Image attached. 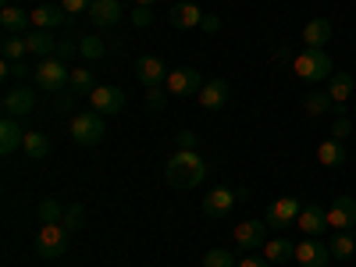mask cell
Here are the masks:
<instances>
[{"label":"cell","mask_w":356,"mask_h":267,"mask_svg":"<svg viewBox=\"0 0 356 267\" xmlns=\"http://www.w3.org/2000/svg\"><path fill=\"white\" fill-rule=\"evenodd\" d=\"M207 178V164L196 150H175V157H168L164 164V182L171 189H196Z\"/></svg>","instance_id":"obj_1"},{"label":"cell","mask_w":356,"mask_h":267,"mask_svg":"<svg viewBox=\"0 0 356 267\" xmlns=\"http://www.w3.org/2000/svg\"><path fill=\"white\" fill-rule=\"evenodd\" d=\"M68 239H72V232L61 221H57V225H43L36 232V253L43 260H57V257L68 253Z\"/></svg>","instance_id":"obj_2"},{"label":"cell","mask_w":356,"mask_h":267,"mask_svg":"<svg viewBox=\"0 0 356 267\" xmlns=\"http://www.w3.org/2000/svg\"><path fill=\"white\" fill-rule=\"evenodd\" d=\"M296 75L307 79V82H321V79H332V57L328 50H303L300 57H296Z\"/></svg>","instance_id":"obj_3"},{"label":"cell","mask_w":356,"mask_h":267,"mask_svg":"<svg viewBox=\"0 0 356 267\" xmlns=\"http://www.w3.org/2000/svg\"><path fill=\"white\" fill-rule=\"evenodd\" d=\"M72 136H75L79 146H97V143L107 136L104 114H97V111H79V114L72 118Z\"/></svg>","instance_id":"obj_4"},{"label":"cell","mask_w":356,"mask_h":267,"mask_svg":"<svg viewBox=\"0 0 356 267\" xmlns=\"http://www.w3.org/2000/svg\"><path fill=\"white\" fill-rule=\"evenodd\" d=\"M72 82V72L65 61H57V57H43L40 68H36V86L47 89V93H61V89Z\"/></svg>","instance_id":"obj_5"},{"label":"cell","mask_w":356,"mask_h":267,"mask_svg":"<svg viewBox=\"0 0 356 267\" xmlns=\"http://www.w3.org/2000/svg\"><path fill=\"white\" fill-rule=\"evenodd\" d=\"M203 82H207V79H203L196 68H175V72L168 75L164 89H168L171 97H200Z\"/></svg>","instance_id":"obj_6"},{"label":"cell","mask_w":356,"mask_h":267,"mask_svg":"<svg viewBox=\"0 0 356 267\" xmlns=\"http://www.w3.org/2000/svg\"><path fill=\"white\" fill-rule=\"evenodd\" d=\"M300 211H303V203L296 200V196H282V200H275L271 207H267V214H264V221H267V228H289V225H296V218H300Z\"/></svg>","instance_id":"obj_7"},{"label":"cell","mask_w":356,"mask_h":267,"mask_svg":"<svg viewBox=\"0 0 356 267\" xmlns=\"http://www.w3.org/2000/svg\"><path fill=\"white\" fill-rule=\"evenodd\" d=\"M239 203L235 200V189H225V186H218V189H211L203 196V203H200V211L211 218V221H221V218H228L232 214V207Z\"/></svg>","instance_id":"obj_8"},{"label":"cell","mask_w":356,"mask_h":267,"mask_svg":"<svg viewBox=\"0 0 356 267\" xmlns=\"http://www.w3.org/2000/svg\"><path fill=\"white\" fill-rule=\"evenodd\" d=\"M4 118H29L36 111V93L29 86H15V89H8L4 93Z\"/></svg>","instance_id":"obj_9"},{"label":"cell","mask_w":356,"mask_h":267,"mask_svg":"<svg viewBox=\"0 0 356 267\" xmlns=\"http://www.w3.org/2000/svg\"><path fill=\"white\" fill-rule=\"evenodd\" d=\"M89 104H93L97 114L114 118V114H122V107H125V93L118 86H97L93 93H89Z\"/></svg>","instance_id":"obj_10"},{"label":"cell","mask_w":356,"mask_h":267,"mask_svg":"<svg viewBox=\"0 0 356 267\" xmlns=\"http://www.w3.org/2000/svg\"><path fill=\"white\" fill-rule=\"evenodd\" d=\"M168 68H164V61L161 57H154V54H143V57H136V79L146 86V89H154V86H164L168 82Z\"/></svg>","instance_id":"obj_11"},{"label":"cell","mask_w":356,"mask_h":267,"mask_svg":"<svg viewBox=\"0 0 356 267\" xmlns=\"http://www.w3.org/2000/svg\"><path fill=\"white\" fill-rule=\"evenodd\" d=\"M296 260H300L303 267H328V260H332V250L324 246V243H317L314 235H307V239L296 246Z\"/></svg>","instance_id":"obj_12"},{"label":"cell","mask_w":356,"mask_h":267,"mask_svg":"<svg viewBox=\"0 0 356 267\" xmlns=\"http://www.w3.org/2000/svg\"><path fill=\"white\" fill-rule=\"evenodd\" d=\"M228 93H232V89H228V82H225V79H207L196 100H200V107H203V111H221V107L228 104Z\"/></svg>","instance_id":"obj_13"},{"label":"cell","mask_w":356,"mask_h":267,"mask_svg":"<svg viewBox=\"0 0 356 267\" xmlns=\"http://www.w3.org/2000/svg\"><path fill=\"white\" fill-rule=\"evenodd\" d=\"M328 225L339 232H349L356 225V200L353 196H335V203L328 207Z\"/></svg>","instance_id":"obj_14"},{"label":"cell","mask_w":356,"mask_h":267,"mask_svg":"<svg viewBox=\"0 0 356 267\" xmlns=\"http://www.w3.org/2000/svg\"><path fill=\"white\" fill-rule=\"evenodd\" d=\"M267 235V221H239L235 225V246L239 250H260Z\"/></svg>","instance_id":"obj_15"},{"label":"cell","mask_w":356,"mask_h":267,"mask_svg":"<svg viewBox=\"0 0 356 267\" xmlns=\"http://www.w3.org/2000/svg\"><path fill=\"white\" fill-rule=\"evenodd\" d=\"M296 225H300V232L303 235H317L328 228V211H324V207H317V203H307L303 211H300V218H296Z\"/></svg>","instance_id":"obj_16"},{"label":"cell","mask_w":356,"mask_h":267,"mask_svg":"<svg viewBox=\"0 0 356 267\" xmlns=\"http://www.w3.org/2000/svg\"><path fill=\"white\" fill-rule=\"evenodd\" d=\"M86 15L97 29H111V25L122 22V4H118V0H93V8H89Z\"/></svg>","instance_id":"obj_17"},{"label":"cell","mask_w":356,"mask_h":267,"mask_svg":"<svg viewBox=\"0 0 356 267\" xmlns=\"http://www.w3.org/2000/svg\"><path fill=\"white\" fill-rule=\"evenodd\" d=\"M29 25H33V11L4 4V11H0V29H4L8 36H22V33H25Z\"/></svg>","instance_id":"obj_18"},{"label":"cell","mask_w":356,"mask_h":267,"mask_svg":"<svg viewBox=\"0 0 356 267\" xmlns=\"http://www.w3.org/2000/svg\"><path fill=\"white\" fill-rule=\"evenodd\" d=\"M168 22H171L175 29H200L203 11H200L196 4H189V0H182V4H175V8L168 11Z\"/></svg>","instance_id":"obj_19"},{"label":"cell","mask_w":356,"mask_h":267,"mask_svg":"<svg viewBox=\"0 0 356 267\" xmlns=\"http://www.w3.org/2000/svg\"><path fill=\"white\" fill-rule=\"evenodd\" d=\"M68 11L61 4H40L33 8V29H57V25H65Z\"/></svg>","instance_id":"obj_20"},{"label":"cell","mask_w":356,"mask_h":267,"mask_svg":"<svg viewBox=\"0 0 356 267\" xmlns=\"http://www.w3.org/2000/svg\"><path fill=\"white\" fill-rule=\"evenodd\" d=\"M25 143V132H22V125H18V118H4V125H0V154H15L18 146Z\"/></svg>","instance_id":"obj_21"},{"label":"cell","mask_w":356,"mask_h":267,"mask_svg":"<svg viewBox=\"0 0 356 267\" xmlns=\"http://www.w3.org/2000/svg\"><path fill=\"white\" fill-rule=\"evenodd\" d=\"M332 33H335V29H332L328 18H314V22H307V29H303V43L314 47V50H321L324 43L332 40Z\"/></svg>","instance_id":"obj_22"},{"label":"cell","mask_w":356,"mask_h":267,"mask_svg":"<svg viewBox=\"0 0 356 267\" xmlns=\"http://www.w3.org/2000/svg\"><path fill=\"white\" fill-rule=\"evenodd\" d=\"M22 150H25L29 161H47V157H50V136H43V132H25Z\"/></svg>","instance_id":"obj_23"},{"label":"cell","mask_w":356,"mask_h":267,"mask_svg":"<svg viewBox=\"0 0 356 267\" xmlns=\"http://www.w3.org/2000/svg\"><path fill=\"white\" fill-rule=\"evenodd\" d=\"M317 161H321L324 168H342V164H346V146H342L339 139H324V143L317 146Z\"/></svg>","instance_id":"obj_24"},{"label":"cell","mask_w":356,"mask_h":267,"mask_svg":"<svg viewBox=\"0 0 356 267\" xmlns=\"http://www.w3.org/2000/svg\"><path fill=\"white\" fill-rule=\"evenodd\" d=\"M25 43H29V54H36V57H54V50H57L50 29H33V33L25 36Z\"/></svg>","instance_id":"obj_25"},{"label":"cell","mask_w":356,"mask_h":267,"mask_svg":"<svg viewBox=\"0 0 356 267\" xmlns=\"http://www.w3.org/2000/svg\"><path fill=\"white\" fill-rule=\"evenodd\" d=\"M264 260H271V264H289V260H296V246L278 235V239L264 243Z\"/></svg>","instance_id":"obj_26"},{"label":"cell","mask_w":356,"mask_h":267,"mask_svg":"<svg viewBox=\"0 0 356 267\" xmlns=\"http://www.w3.org/2000/svg\"><path fill=\"white\" fill-rule=\"evenodd\" d=\"M328 97H332L335 104H346V100L353 97V75H349V72H335V75H332Z\"/></svg>","instance_id":"obj_27"},{"label":"cell","mask_w":356,"mask_h":267,"mask_svg":"<svg viewBox=\"0 0 356 267\" xmlns=\"http://www.w3.org/2000/svg\"><path fill=\"white\" fill-rule=\"evenodd\" d=\"M68 89H72L75 97H89V93L97 89V75L89 72V68H75V72H72V82H68Z\"/></svg>","instance_id":"obj_28"},{"label":"cell","mask_w":356,"mask_h":267,"mask_svg":"<svg viewBox=\"0 0 356 267\" xmlns=\"http://www.w3.org/2000/svg\"><path fill=\"white\" fill-rule=\"evenodd\" d=\"M328 250H332L335 260H349V257H356V239H353L349 232H339L335 239L328 243Z\"/></svg>","instance_id":"obj_29"},{"label":"cell","mask_w":356,"mask_h":267,"mask_svg":"<svg viewBox=\"0 0 356 267\" xmlns=\"http://www.w3.org/2000/svg\"><path fill=\"white\" fill-rule=\"evenodd\" d=\"M79 54L86 57V61H100V57L107 54V43L100 36H82L79 40Z\"/></svg>","instance_id":"obj_30"},{"label":"cell","mask_w":356,"mask_h":267,"mask_svg":"<svg viewBox=\"0 0 356 267\" xmlns=\"http://www.w3.org/2000/svg\"><path fill=\"white\" fill-rule=\"evenodd\" d=\"M335 100L328 97V93H307V100H303V111L310 114V118H321L324 111H328Z\"/></svg>","instance_id":"obj_31"},{"label":"cell","mask_w":356,"mask_h":267,"mask_svg":"<svg viewBox=\"0 0 356 267\" xmlns=\"http://www.w3.org/2000/svg\"><path fill=\"white\" fill-rule=\"evenodd\" d=\"M36 214H40V221H43V225H57V221H65V211H61V203H57V200H43V203L36 207Z\"/></svg>","instance_id":"obj_32"},{"label":"cell","mask_w":356,"mask_h":267,"mask_svg":"<svg viewBox=\"0 0 356 267\" xmlns=\"http://www.w3.org/2000/svg\"><path fill=\"white\" fill-rule=\"evenodd\" d=\"M25 54H29L25 36H8V40H4V61H22Z\"/></svg>","instance_id":"obj_33"},{"label":"cell","mask_w":356,"mask_h":267,"mask_svg":"<svg viewBox=\"0 0 356 267\" xmlns=\"http://www.w3.org/2000/svg\"><path fill=\"white\" fill-rule=\"evenodd\" d=\"M82 225H86V207L82 203H72L68 211H65V228L75 235V232H82Z\"/></svg>","instance_id":"obj_34"},{"label":"cell","mask_w":356,"mask_h":267,"mask_svg":"<svg viewBox=\"0 0 356 267\" xmlns=\"http://www.w3.org/2000/svg\"><path fill=\"white\" fill-rule=\"evenodd\" d=\"M203 267H235V253L232 250H207Z\"/></svg>","instance_id":"obj_35"},{"label":"cell","mask_w":356,"mask_h":267,"mask_svg":"<svg viewBox=\"0 0 356 267\" xmlns=\"http://www.w3.org/2000/svg\"><path fill=\"white\" fill-rule=\"evenodd\" d=\"M0 75H4V79H25L29 65L25 61H0Z\"/></svg>","instance_id":"obj_36"},{"label":"cell","mask_w":356,"mask_h":267,"mask_svg":"<svg viewBox=\"0 0 356 267\" xmlns=\"http://www.w3.org/2000/svg\"><path fill=\"white\" fill-rule=\"evenodd\" d=\"M168 97H164V86H154V89H146V107L150 111H164Z\"/></svg>","instance_id":"obj_37"},{"label":"cell","mask_w":356,"mask_h":267,"mask_svg":"<svg viewBox=\"0 0 356 267\" xmlns=\"http://www.w3.org/2000/svg\"><path fill=\"white\" fill-rule=\"evenodd\" d=\"M79 54V43H72V40H61V43H57V50H54V57H57V61H72V57Z\"/></svg>","instance_id":"obj_38"},{"label":"cell","mask_w":356,"mask_h":267,"mask_svg":"<svg viewBox=\"0 0 356 267\" xmlns=\"http://www.w3.org/2000/svg\"><path fill=\"white\" fill-rule=\"evenodd\" d=\"M175 146H178V150H196V132L193 129H182V132L175 136Z\"/></svg>","instance_id":"obj_39"},{"label":"cell","mask_w":356,"mask_h":267,"mask_svg":"<svg viewBox=\"0 0 356 267\" xmlns=\"http://www.w3.org/2000/svg\"><path fill=\"white\" fill-rule=\"evenodd\" d=\"M54 111L61 114V118H68L72 111H75V93H65V97H57V104H54Z\"/></svg>","instance_id":"obj_40"},{"label":"cell","mask_w":356,"mask_h":267,"mask_svg":"<svg viewBox=\"0 0 356 267\" xmlns=\"http://www.w3.org/2000/svg\"><path fill=\"white\" fill-rule=\"evenodd\" d=\"M61 8H65L68 15H82V11L93 8V0H61Z\"/></svg>","instance_id":"obj_41"},{"label":"cell","mask_w":356,"mask_h":267,"mask_svg":"<svg viewBox=\"0 0 356 267\" xmlns=\"http://www.w3.org/2000/svg\"><path fill=\"white\" fill-rule=\"evenodd\" d=\"M150 22H154L150 8H139V4H136V11H132V25H136V29H146Z\"/></svg>","instance_id":"obj_42"},{"label":"cell","mask_w":356,"mask_h":267,"mask_svg":"<svg viewBox=\"0 0 356 267\" xmlns=\"http://www.w3.org/2000/svg\"><path fill=\"white\" fill-rule=\"evenodd\" d=\"M346 136H349V118H346V114H339V118H335V125H332V139H339V143H342Z\"/></svg>","instance_id":"obj_43"},{"label":"cell","mask_w":356,"mask_h":267,"mask_svg":"<svg viewBox=\"0 0 356 267\" xmlns=\"http://www.w3.org/2000/svg\"><path fill=\"white\" fill-rule=\"evenodd\" d=\"M200 29H203V33H218V29H221V18H218V15H203Z\"/></svg>","instance_id":"obj_44"},{"label":"cell","mask_w":356,"mask_h":267,"mask_svg":"<svg viewBox=\"0 0 356 267\" xmlns=\"http://www.w3.org/2000/svg\"><path fill=\"white\" fill-rule=\"evenodd\" d=\"M239 267H271V260H264V257H243Z\"/></svg>","instance_id":"obj_45"},{"label":"cell","mask_w":356,"mask_h":267,"mask_svg":"<svg viewBox=\"0 0 356 267\" xmlns=\"http://www.w3.org/2000/svg\"><path fill=\"white\" fill-rule=\"evenodd\" d=\"M136 4H139V8H150V4H157V0H136Z\"/></svg>","instance_id":"obj_46"}]
</instances>
